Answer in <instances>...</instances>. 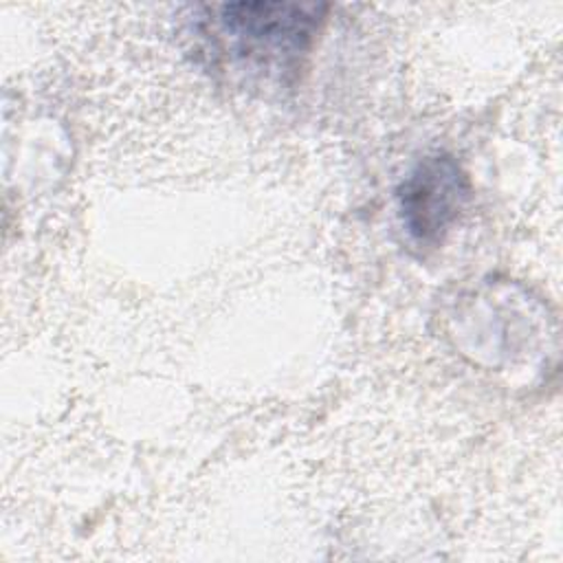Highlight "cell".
<instances>
[{"label":"cell","instance_id":"1","mask_svg":"<svg viewBox=\"0 0 563 563\" xmlns=\"http://www.w3.org/2000/svg\"><path fill=\"white\" fill-rule=\"evenodd\" d=\"M213 51L238 70L284 77L299 68L325 20V4L227 2L205 7Z\"/></svg>","mask_w":563,"mask_h":563},{"label":"cell","instance_id":"2","mask_svg":"<svg viewBox=\"0 0 563 563\" xmlns=\"http://www.w3.org/2000/svg\"><path fill=\"white\" fill-rule=\"evenodd\" d=\"M471 198V183L449 154L422 158L398 187V218L407 240L435 249L457 222Z\"/></svg>","mask_w":563,"mask_h":563}]
</instances>
